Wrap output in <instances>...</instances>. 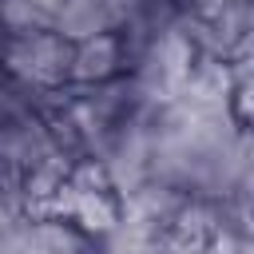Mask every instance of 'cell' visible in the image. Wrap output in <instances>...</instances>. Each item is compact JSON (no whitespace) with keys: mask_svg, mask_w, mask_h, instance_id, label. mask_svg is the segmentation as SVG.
<instances>
[{"mask_svg":"<svg viewBox=\"0 0 254 254\" xmlns=\"http://www.w3.org/2000/svg\"><path fill=\"white\" fill-rule=\"evenodd\" d=\"M0 64L12 79L36 87V91H52L60 83H67V64H71V44L64 36L48 32H32V36H8V44L0 48Z\"/></svg>","mask_w":254,"mask_h":254,"instance_id":"cell-1","label":"cell"},{"mask_svg":"<svg viewBox=\"0 0 254 254\" xmlns=\"http://www.w3.org/2000/svg\"><path fill=\"white\" fill-rule=\"evenodd\" d=\"M123 36L119 32H99L91 40H79L71 44V64H67V83H79V87H95V83H107L123 71Z\"/></svg>","mask_w":254,"mask_h":254,"instance_id":"cell-2","label":"cell"},{"mask_svg":"<svg viewBox=\"0 0 254 254\" xmlns=\"http://www.w3.org/2000/svg\"><path fill=\"white\" fill-rule=\"evenodd\" d=\"M52 32L67 44H79L99 32H115V20L107 0H60V8L52 12Z\"/></svg>","mask_w":254,"mask_h":254,"instance_id":"cell-3","label":"cell"}]
</instances>
